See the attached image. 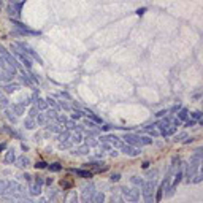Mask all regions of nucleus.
<instances>
[{"mask_svg":"<svg viewBox=\"0 0 203 203\" xmlns=\"http://www.w3.org/2000/svg\"><path fill=\"white\" fill-rule=\"evenodd\" d=\"M143 197H144V203H152V194H154V181H144L143 186Z\"/></svg>","mask_w":203,"mask_h":203,"instance_id":"nucleus-1","label":"nucleus"},{"mask_svg":"<svg viewBox=\"0 0 203 203\" xmlns=\"http://www.w3.org/2000/svg\"><path fill=\"white\" fill-rule=\"evenodd\" d=\"M122 195L126 197L127 201H138L140 198V189L138 187H124Z\"/></svg>","mask_w":203,"mask_h":203,"instance_id":"nucleus-2","label":"nucleus"},{"mask_svg":"<svg viewBox=\"0 0 203 203\" xmlns=\"http://www.w3.org/2000/svg\"><path fill=\"white\" fill-rule=\"evenodd\" d=\"M16 46H18V48H19V49L22 51V52H24V54L27 52V54H29V56H32V57L35 59V60H38V64H43L41 57H40V56H38V54H37L35 51H33V49H32V48L29 46L27 43H16Z\"/></svg>","mask_w":203,"mask_h":203,"instance_id":"nucleus-3","label":"nucleus"},{"mask_svg":"<svg viewBox=\"0 0 203 203\" xmlns=\"http://www.w3.org/2000/svg\"><path fill=\"white\" fill-rule=\"evenodd\" d=\"M94 195V184L92 183H89L83 187V194H81V200L83 203H89L91 201V197Z\"/></svg>","mask_w":203,"mask_h":203,"instance_id":"nucleus-4","label":"nucleus"},{"mask_svg":"<svg viewBox=\"0 0 203 203\" xmlns=\"http://www.w3.org/2000/svg\"><path fill=\"white\" fill-rule=\"evenodd\" d=\"M0 68L2 70H5V72H8V73H11V75H16V67L14 65H11V64H8L2 56H0Z\"/></svg>","mask_w":203,"mask_h":203,"instance_id":"nucleus-5","label":"nucleus"},{"mask_svg":"<svg viewBox=\"0 0 203 203\" xmlns=\"http://www.w3.org/2000/svg\"><path fill=\"white\" fill-rule=\"evenodd\" d=\"M100 140H102V141H110L113 146H114V148H119V149L124 146V144L119 141V138H118V137H114V135H106V137H102Z\"/></svg>","mask_w":203,"mask_h":203,"instance_id":"nucleus-6","label":"nucleus"},{"mask_svg":"<svg viewBox=\"0 0 203 203\" xmlns=\"http://www.w3.org/2000/svg\"><path fill=\"white\" fill-rule=\"evenodd\" d=\"M0 56H2V57H3L8 64H11V65H14V67H16V60L13 59V56H11V54L2 46V44H0Z\"/></svg>","mask_w":203,"mask_h":203,"instance_id":"nucleus-7","label":"nucleus"},{"mask_svg":"<svg viewBox=\"0 0 203 203\" xmlns=\"http://www.w3.org/2000/svg\"><path fill=\"white\" fill-rule=\"evenodd\" d=\"M59 184H60V187H62L64 190H70V189L75 186V181H73L72 178H62Z\"/></svg>","mask_w":203,"mask_h":203,"instance_id":"nucleus-8","label":"nucleus"},{"mask_svg":"<svg viewBox=\"0 0 203 203\" xmlns=\"http://www.w3.org/2000/svg\"><path fill=\"white\" fill-rule=\"evenodd\" d=\"M124 141H126L127 144H140V137L132 135V133H126L124 135Z\"/></svg>","mask_w":203,"mask_h":203,"instance_id":"nucleus-9","label":"nucleus"},{"mask_svg":"<svg viewBox=\"0 0 203 203\" xmlns=\"http://www.w3.org/2000/svg\"><path fill=\"white\" fill-rule=\"evenodd\" d=\"M121 151L124 152V154H127V155H130V157H135V155H138L140 154V151L137 149V148H132V146H122L121 148Z\"/></svg>","mask_w":203,"mask_h":203,"instance_id":"nucleus-10","label":"nucleus"},{"mask_svg":"<svg viewBox=\"0 0 203 203\" xmlns=\"http://www.w3.org/2000/svg\"><path fill=\"white\" fill-rule=\"evenodd\" d=\"M65 203H78V194L75 190H68V192L65 194V198H64Z\"/></svg>","mask_w":203,"mask_h":203,"instance_id":"nucleus-11","label":"nucleus"},{"mask_svg":"<svg viewBox=\"0 0 203 203\" xmlns=\"http://www.w3.org/2000/svg\"><path fill=\"white\" fill-rule=\"evenodd\" d=\"M13 26H14V27H18V29H21V32H22V33H30V35H37V33H38V32H35V30L27 29L24 24H21V22H18V21H13Z\"/></svg>","mask_w":203,"mask_h":203,"instance_id":"nucleus-12","label":"nucleus"},{"mask_svg":"<svg viewBox=\"0 0 203 203\" xmlns=\"http://www.w3.org/2000/svg\"><path fill=\"white\" fill-rule=\"evenodd\" d=\"M21 8H22V2H21V3H11V5L8 6V14H10V16H13V14H19Z\"/></svg>","mask_w":203,"mask_h":203,"instance_id":"nucleus-13","label":"nucleus"},{"mask_svg":"<svg viewBox=\"0 0 203 203\" xmlns=\"http://www.w3.org/2000/svg\"><path fill=\"white\" fill-rule=\"evenodd\" d=\"M105 201V194L103 192H94L91 197V203H103Z\"/></svg>","mask_w":203,"mask_h":203,"instance_id":"nucleus-14","label":"nucleus"},{"mask_svg":"<svg viewBox=\"0 0 203 203\" xmlns=\"http://www.w3.org/2000/svg\"><path fill=\"white\" fill-rule=\"evenodd\" d=\"M29 165H30L29 157H26V155H21L19 159H18V167H21V168H27Z\"/></svg>","mask_w":203,"mask_h":203,"instance_id":"nucleus-15","label":"nucleus"},{"mask_svg":"<svg viewBox=\"0 0 203 203\" xmlns=\"http://www.w3.org/2000/svg\"><path fill=\"white\" fill-rule=\"evenodd\" d=\"M14 160H16L14 151H13V149H10V151L6 152V155H5V162H6V164H13Z\"/></svg>","mask_w":203,"mask_h":203,"instance_id":"nucleus-16","label":"nucleus"},{"mask_svg":"<svg viewBox=\"0 0 203 203\" xmlns=\"http://www.w3.org/2000/svg\"><path fill=\"white\" fill-rule=\"evenodd\" d=\"M75 173L81 178H86V179L92 178V172H89V170H75Z\"/></svg>","mask_w":203,"mask_h":203,"instance_id":"nucleus-17","label":"nucleus"},{"mask_svg":"<svg viewBox=\"0 0 203 203\" xmlns=\"http://www.w3.org/2000/svg\"><path fill=\"white\" fill-rule=\"evenodd\" d=\"M19 89V86L18 84H6L5 87H3V91L6 92V94H13V92H16Z\"/></svg>","mask_w":203,"mask_h":203,"instance_id":"nucleus-18","label":"nucleus"},{"mask_svg":"<svg viewBox=\"0 0 203 203\" xmlns=\"http://www.w3.org/2000/svg\"><path fill=\"white\" fill-rule=\"evenodd\" d=\"M92 170L94 172H106L108 165H105V164H92Z\"/></svg>","mask_w":203,"mask_h":203,"instance_id":"nucleus-19","label":"nucleus"},{"mask_svg":"<svg viewBox=\"0 0 203 203\" xmlns=\"http://www.w3.org/2000/svg\"><path fill=\"white\" fill-rule=\"evenodd\" d=\"M11 78H13V75H11V73H8V72L0 68V81H10Z\"/></svg>","mask_w":203,"mask_h":203,"instance_id":"nucleus-20","label":"nucleus"},{"mask_svg":"<svg viewBox=\"0 0 203 203\" xmlns=\"http://www.w3.org/2000/svg\"><path fill=\"white\" fill-rule=\"evenodd\" d=\"M30 194L32 195H40L41 194V186H38L37 183L30 186Z\"/></svg>","mask_w":203,"mask_h":203,"instance_id":"nucleus-21","label":"nucleus"},{"mask_svg":"<svg viewBox=\"0 0 203 203\" xmlns=\"http://www.w3.org/2000/svg\"><path fill=\"white\" fill-rule=\"evenodd\" d=\"M187 118H189V114H187V110H186V108H183L181 111L178 113V118H176V119H178L179 122H181V121H187Z\"/></svg>","mask_w":203,"mask_h":203,"instance_id":"nucleus-22","label":"nucleus"},{"mask_svg":"<svg viewBox=\"0 0 203 203\" xmlns=\"http://www.w3.org/2000/svg\"><path fill=\"white\" fill-rule=\"evenodd\" d=\"M176 132V126H170V127H167L165 130H162V135L164 137H170V135H173Z\"/></svg>","mask_w":203,"mask_h":203,"instance_id":"nucleus-23","label":"nucleus"},{"mask_svg":"<svg viewBox=\"0 0 203 203\" xmlns=\"http://www.w3.org/2000/svg\"><path fill=\"white\" fill-rule=\"evenodd\" d=\"M48 168H49L51 172H60V170H62V165H60L59 162H54V164H51Z\"/></svg>","mask_w":203,"mask_h":203,"instance_id":"nucleus-24","label":"nucleus"},{"mask_svg":"<svg viewBox=\"0 0 203 203\" xmlns=\"http://www.w3.org/2000/svg\"><path fill=\"white\" fill-rule=\"evenodd\" d=\"M24 126H26V129H29V130H32V129H35V121L33 119H26V122H24Z\"/></svg>","mask_w":203,"mask_h":203,"instance_id":"nucleus-25","label":"nucleus"},{"mask_svg":"<svg viewBox=\"0 0 203 203\" xmlns=\"http://www.w3.org/2000/svg\"><path fill=\"white\" fill-rule=\"evenodd\" d=\"M130 181H132V184H135V186H137L138 189H140V187L143 186V183H144L143 179H140V178H137V176H133V178L130 179Z\"/></svg>","mask_w":203,"mask_h":203,"instance_id":"nucleus-26","label":"nucleus"},{"mask_svg":"<svg viewBox=\"0 0 203 203\" xmlns=\"http://www.w3.org/2000/svg\"><path fill=\"white\" fill-rule=\"evenodd\" d=\"M86 114H87V118H91V119H92V121H95L97 124H102V119H100L98 116H95L92 111H86Z\"/></svg>","mask_w":203,"mask_h":203,"instance_id":"nucleus-27","label":"nucleus"},{"mask_svg":"<svg viewBox=\"0 0 203 203\" xmlns=\"http://www.w3.org/2000/svg\"><path fill=\"white\" fill-rule=\"evenodd\" d=\"M37 106H38L40 110H44V108H46V106H48V103H46V100H43V98H38V100H37Z\"/></svg>","mask_w":203,"mask_h":203,"instance_id":"nucleus-28","label":"nucleus"},{"mask_svg":"<svg viewBox=\"0 0 203 203\" xmlns=\"http://www.w3.org/2000/svg\"><path fill=\"white\" fill-rule=\"evenodd\" d=\"M8 105V100L2 95V91H0V108H5Z\"/></svg>","mask_w":203,"mask_h":203,"instance_id":"nucleus-29","label":"nucleus"},{"mask_svg":"<svg viewBox=\"0 0 203 203\" xmlns=\"http://www.w3.org/2000/svg\"><path fill=\"white\" fill-rule=\"evenodd\" d=\"M151 143H152L151 138H148V137H140V146H141V144H151Z\"/></svg>","mask_w":203,"mask_h":203,"instance_id":"nucleus-30","label":"nucleus"},{"mask_svg":"<svg viewBox=\"0 0 203 203\" xmlns=\"http://www.w3.org/2000/svg\"><path fill=\"white\" fill-rule=\"evenodd\" d=\"M13 110L16 114H22V111H24V106L22 105H13Z\"/></svg>","mask_w":203,"mask_h":203,"instance_id":"nucleus-31","label":"nucleus"},{"mask_svg":"<svg viewBox=\"0 0 203 203\" xmlns=\"http://www.w3.org/2000/svg\"><path fill=\"white\" fill-rule=\"evenodd\" d=\"M184 138H187V133H179V135H176L175 137V141H181V140H184Z\"/></svg>","mask_w":203,"mask_h":203,"instance_id":"nucleus-32","label":"nucleus"},{"mask_svg":"<svg viewBox=\"0 0 203 203\" xmlns=\"http://www.w3.org/2000/svg\"><path fill=\"white\" fill-rule=\"evenodd\" d=\"M110 179H111L113 183H118L119 179H121V175H119V173H114V175H111V178H110Z\"/></svg>","mask_w":203,"mask_h":203,"instance_id":"nucleus-33","label":"nucleus"},{"mask_svg":"<svg viewBox=\"0 0 203 203\" xmlns=\"http://www.w3.org/2000/svg\"><path fill=\"white\" fill-rule=\"evenodd\" d=\"M46 167H48V164H46V162H41V160L35 164V168H37V170H38V168H46Z\"/></svg>","mask_w":203,"mask_h":203,"instance_id":"nucleus-34","label":"nucleus"},{"mask_svg":"<svg viewBox=\"0 0 203 203\" xmlns=\"http://www.w3.org/2000/svg\"><path fill=\"white\" fill-rule=\"evenodd\" d=\"M155 176H157V170H154V172H149V173H148L149 181H154V179H155Z\"/></svg>","mask_w":203,"mask_h":203,"instance_id":"nucleus-35","label":"nucleus"},{"mask_svg":"<svg viewBox=\"0 0 203 203\" xmlns=\"http://www.w3.org/2000/svg\"><path fill=\"white\" fill-rule=\"evenodd\" d=\"M72 116H73V119H80V118L83 116V113H81V111H75Z\"/></svg>","mask_w":203,"mask_h":203,"instance_id":"nucleus-36","label":"nucleus"},{"mask_svg":"<svg viewBox=\"0 0 203 203\" xmlns=\"http://www.w3.org/2000/svg\"><path fill=\"white\" fill-rule=\"evenodd\" d=\"M192 118H194V121L200 119V118H201V113H200V111H195V113H192Z\"/></svg>","mask_w":203,"mask_h":203,"instance_id":"nucleus-37","label":"nucleus"},{"mask_svg":"<svg viewBox=\"0 0 203 203\" xmlns=\"http://www.w3.org/2000/svg\"><path fill=\"white\" fill-rule=\"evenodd\" d=\"M87 151H89L87 146H86V148H80V149H76V152H78V154H86Z\"/></svg>","mask_w":203,"mask_h":203,"instance_id":"nucleus-38","label":"nucleus"},{"mask_svg":"<svg viewBox=\"0 0 203 203\" xmlns=\"http://www.w3.org/2000/svg\"><path fill=\"white\" fill-rule=\"evenodd\" d=\"M18 203H33V201H32V200H30V198H24V197H21V198H19V201H18Z\"/></svg>","mask_w":203,"mask_h":203,"instance_id":"nucleus-39","label":"nucleus"},{"mask_svg":"<svg viewBox=\"0 0 203 203\" xmlns=\"http://www.w3.org/2000/svg\"><path fill=\"white\" fill-rule=\"evenodd\" d=\"M35 183H37L38 186H41V184L44 183V179H43V176H37V179H35Z\"/></svg>","mask_w":203,"mask_h":203,"instance_id":"nucleus-40","label":"nucleus"},{"mask_svg":"<svg viewBox=\"0 0 203 203\" xmlns=\"http://www.w3.org/2000/svg\"><path fill=\"white\" fill-rule=\"evenodd\" d=\"M167 113H168L167 110H162V111H159V113H157L155 116H157V118H162V116H165V114H167Z\"/></svg>","mask_w":203,"mask_h":203,"instance_id":"nucleus-41","label":"nucleus"},{"mask_svg":"<svg viewBox=\"0 0 203 203\" xmlns=\"http://www.w3.org/2000/svg\"><path fill=\"white\" fill-rule=\"evenodd\" d=\"M38 124H44V122H46V116H38Z\"/></svg>","mask_w":203,"mask_h":203,"instance_id":"nucleus-42","label":"nucleus"},{"mask_svg":"<svg viewBox=\"0 0 203 203\" xmlns=\"http://www.w3.org/2000/svg\"><path fill=\"white\" fill-rule=\"evenodd\" d=\"M194 124H195V121H194V119H190V121H187V124H186V127H192V126H194Z\"/></svg>","mask_w":203,"mask_h":203,"instance_id":"nucleus-43","label":"nucleus"},{"mask_svg":"<svg viewBox=\"0 0 203 203\" xmlns=\"http://www.w3.org/2000/svg\"><path fill=\"white\" fill-rule=\"evenodd\" d=\"M144 11H146V8H141V10H138V11H137V14H138V16H141V14L144 13Z\"/></svg>","mask_w":203,"mask_h":203,"instance_id":"nucleus-44","label":"nucleus"},{"mask_svg":"<svg viewBox=\"0 0 203 203\" xmlns=\"http://www.w3.org/2000/svg\"><path fill=\"white\" fill-rule=\"evenodd\" d=\"M6 114H8V118L13 121V122H16V118H14V116H11V113H6Z\"/></svg>","mask_w":203,"mask_h":203,"instance_id":"nucleus-45","label":"nucleus"},{"mask_svg":"<svg viewBox=\"0 0 203 203\" xmlns=\"http://www.w3.org/2000/svg\"><path fill=\"white\" fill-rule=\"evenodd\" d=\"M52 181H54L52 178H48V179H46V184H48V186H51V184H52Z\"/></svg>","mask_w":203,"mask_h":203,"instance_id":"nucleus-46","label":"nucleus"},{"mask_svg":"<svg viewBox=\"0 0 203 203\" xmlns=\"http://www.w3.org/2000/svg\"><path fill=\"white\" fill-rule=\"evenodd\" d=\"M143 168H144V170H146V168H148L149 167V162H143V165H141Z\"/></svg>","mask_w":203,"mask_h":203,"instance_id":"nucleus-47","label":"nucleus"},{"mask_svg":"<svg viewBox=\"0 0 203 203\" xmlns=\"http://www.w3.org/2000/svg\"><path fill=\"white\" fill-rule=\"evenodd\" d=\"M110 129H111V127H110V126H103V127H102V130H105V132H108V130H110Z\"/></svg>","mask_w":203,"mask_h":203,"instance_id":"nucleus-48","label":"nucleus"},{"mask_svg":"<svg viewBox=\"0 0 203 203\" xmlns=\"http://www.w3.org/2000/svg\"><path fill=\"white\" fill-rule=\"evenodd\" d=\"M5 146H6L5 143H2V144H0V151H3V149H5Z\"/></svg>","mask_w":203,"mask_h":203,"instance_id":"nucleus-49","label":"nucleus"},{"mask_svg":"<svg viewBox=\"0 0 203 203\" xmlns=\"http://www.w3.org/2000/svg\"><path fill=\"white\" fill-rule=\"evenodd\" d=\"M10 2H11V3H18V2H19V0H10Z\"/></svg>","mask_w":203,"mask_h":203,"instance_id":"nucleus-50","label":"nucleus"}]
</instances>
